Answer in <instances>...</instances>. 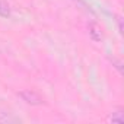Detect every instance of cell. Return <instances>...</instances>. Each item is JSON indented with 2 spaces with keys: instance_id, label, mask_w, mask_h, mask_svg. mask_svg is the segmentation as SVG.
Segmentation results:
<instances>
[{
  "instance_id": "5",
  "label": "cell",
  "mask_w": 124,
  "mask_h": 124,
  "mask_svg": "<svg viewBox=\"0 0 124 124\" xmlns=\"http://www.w3.org/2000/svg\"><path fill=\"white\" fill-rule=\"evenodd\" d=\"M73 2H75L76 5H79L85 12H88V13H91V15H95V12L91 9V6H88V3L85 2V0H73Z\"/></svg>"
},
{
  "instance_id": "2",
  "label": "cell",
  "mask_w": 124,
  "mask_h": 124,
  "mask_svg": "<svg viewBox=\"0 0 124 124\" xmlns=\"http://www.w3.org/2000/svg\"><path fill=\"white\" fill-rule=\"evenodd\" d=\"M88 29H89V37L93 39V41H101L102 39V32H101V28L98 23L95 22H91L88 25Z\"/></svg>"
},
{
  "instance_id": "4",
  "label": "cell",
  "mask_w": 124,
  "mask_h": 124,
  "mask_svg": "<svg viewBox=\"0 0 124 124\" xmlns=\"http://www.w3.org/2000/svg\"><path fill=\"white\" fill-rule=\"evenodd\" d=\"M10 16V8L5 0H0V18H9Z\"/></svg>"
},
{
  "instance_id": "1",
  "label": "cell",
  "mask_w": 124,
  "mask_h": 124,
  "mask_svg": "<svg viewBox=\"0 0 124 124\" xmlns=\"http://www.w3.org/2000/svg\"><path fill=\"white\" fill-rule=\"evenodd\" d=\"M18 95H19L26 104H29V105H41V104L44 102V98H42L38 92H35L34 89H23V91H21Z\"/></svg>"
},
{
  "instance_id": "6",
  "label": "cell",
  "mask_w": 124,
  "mask_h": 124,
  "mask_svg": "<svg viewBox=\"0 0 124 124\" xmlns=\"http://www.w3.org/2000/svg\"><path fill=\"white\" fill-rule=\"evenodd\" d=\"M112 63L115 64V67L120 70V73H123V66H121V61H118L117 58H112Z\"/></svg>"
},
{
  "instance_id": "3",
  "label": "cell",
  "mask_w": 124,
  "mask_h": 124,
  "mask_svg": "<svg viewBox=\"0 0 124 124\" xmlns=\"http://www.w3.org/2000/svg\"><path fill=\"white\" fill-rule=\"evenodd\" d=\"M108 121L112 123V124H123V123H124V112H123L121 109L112 112V115L108 118Z\"/></svg>"
}]
</instances>
